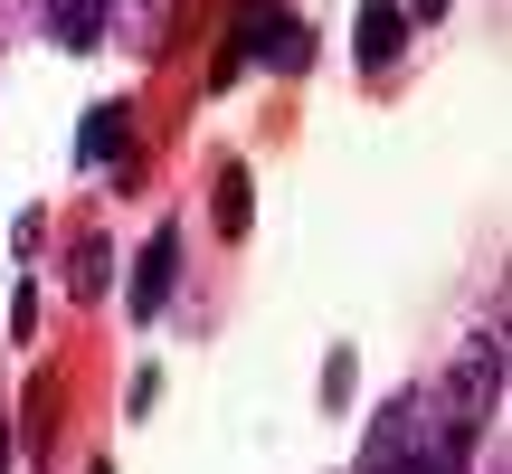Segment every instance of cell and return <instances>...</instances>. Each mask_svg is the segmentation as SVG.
Returning <instances> with one entry per match:
<instances>
[{"label": "cell", "instance_id": "obj_4", "mask_svg": "<svg viewBox=\"0 0 512 474\" xmlns=\"http://www.w3.org/2000/svg\"><path fill=\"white\" fill-rule=\"evenodd\" d=\"M465 446H475V427H465V418H446L437 437H418L408 456H389L380 474H465Z\"/></svg>", "mask_w": 512, "mask_h": 474}, {"label": "cell", "instance_id": "obj_8", "mask_svg": "<svg viewBox=\"0 0 512 474\" xmlns=\"http://www.w3.org/2000/svg\"><path fill=\"white\" fill-rule=\"evenodd\" d=\"M219 219L247 228V171H219Z\"/></svg>", "mask_w": 512, "mask_h": 474}, {"label": "cell", "instance_id": "obj_7", "mask_svg": "<svg viewBox=\"0 0 512 474\" xmlns=\"http://www.w3.org/2000/svg\"><path fill=\"white\" fill-rule=\"evenodd\" d=\"M399 57V0H361V67Z\"/></svg>", "mask_w": 512, "mask_h": 474}, {"label": "cell", "instance_id": "obj_5", "mask_svg": "<svg viewBox=\"0 0 512 474\" xmlns=\"http://www.w3.org/2000/svg\"><path fill=\"white\" fill-rule=\"evenodd\" d=\"M105 19H114V0H48V38L57 48H95Z\"/></svg>", "mask_w": 512, "mask_h": 474}, {"label": "cell", "instance_id": "obj_2", "mask_svg": "<svg viewBox=\"0 0 512 474\" xmlns=\"http://www.w3.org/2000/svg\"><path fill=\"white\" fill-rule=\"evenodd\" d=\"M446 399H456V418L475 427L484 408L503 399V342H475V351H465V361H456V380H446Z\"/></svg>", "mask_w": 512, "mask_h": 474}, {"label": "cell", "instance_id": "obj_3", "mask_svg": "<svg viewBox=\"0 0 512 474\" xmlns=\"http://www.w3.org/2000/svg\"><path fill=\"white\" fill-rule=\"evenodd\" d=\"M171 275H181V228H152L143 266H133V313H143V323L171 304Z\"/></svg>", "mask_w": 512, "mask_h": 474}, {"label": "cell", "instance_id": "obj_6", "mask_svg": "<svg viewBox=\"0 0 512 474\" xmlns=\"http://www.w3.org/2000/svg\"><path fill=\"white\" fill-rule=\"evenodd\" d=\"M124 143H133V105H95L86 133H76V152H86V162H124Z\"/></svg>", "mask_w": 512, "mask_h": 474}, {"label": "cell", "instance_id": "obj_1", "mask_svg": "<svg viewBox=\"0 0 512 474\" xmlns=\"http://www.w3.org/2000/svg\"><path fill=\"white\" fill-rule=\"evenodd\" d=\"M247 48H256V57H275V67H304V48H313V38H304V29H294V19H285V10H256V19H247V29H238V48H228V57H219V76H238V67H247Z\"/></svg>", "mask_w": 512, "mask_h": 474}]
</instances>
